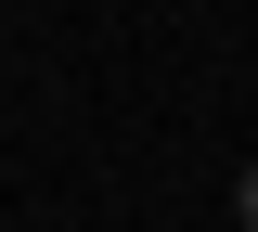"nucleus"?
Returning a JSON list of instances; mask_svg holds the SVG:
<instances>
[{
    "label": "nucleus",
    "mask_w": 258,
    "mask_h": 232,
    "mask_svg": "<svg viewBox=\"0 0 258 232\" xmlns=\"http://www.w3.org/2000/svg\"><path fill=\"white\" fill-rule=\"evenodd\" d=\"M232 219H245V232H258V168H245V181H232Z\"/></svg>",
    "instance_id": "nucleus-1"
}]
</instances>
